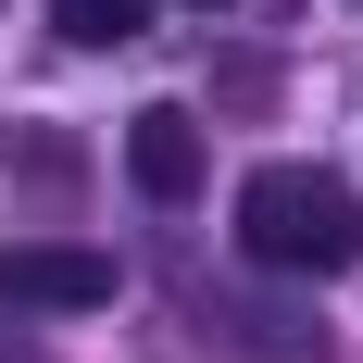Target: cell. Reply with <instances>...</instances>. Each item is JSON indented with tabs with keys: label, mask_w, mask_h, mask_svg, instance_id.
I'll return each mask as SVG.
<instances>
[{
	"label": "cell",
	"mask_w": 363,
	"mask_h": 363,
	"mask_svg": "<svg viewBox=\"0 0 363 363\" xmlns=\"http://www.w3.org/2000/svg\"><path fill=\"white\" fill-rule=\"evenodd\" d=\"M238 251L263 276H338V263H363V201L326 163H263L238 188Z\"/></svg>",
	"instance_id": "6da1fadb"
},
{
	"label": "cell",
	"mask_w": 363,
	"mask_h": 363,
	"mask_svg": "<svg viewBox=\"0 0 363 363\" xmlns=\"http://www.w3.org/2000/svg\"><path fill=\"white\" fill-rule=\"evenodd\" d=\"M50 26H63L75 50H125V38L150 26V0H50Z\"/></svg>",
	"instance_id": "277c9868"
},
{
	"label": "cell",
	"mask_w": 363,
	"mask_h": 363,
	"mask_svg": "<svg viewBox=\"0 0 363 363\" xmlns=\"http://www.w3.org/2000/svg\"><path fill=\"white\" fill-rule=\"evenodd\" d=\"M0 363H38V351H13V326H0Z\"/></svg>",
	"instance_id": "5b68a950"
},
{
	"label": "cell",
	"mask_w": 363,
	"mask_h": 363,
	"mask_svg": "<svg viewBox=\"0 0 363 363\" xmlns=\"http://www.w3.org/2000/svg\"><path fill=\"white\" fill-rule=\"evenodd\" d=\"M0 301L13 313H101L113 251H88V238H0Z\"/></svg>",
	"instance_id": "7a4b0ae2"
},
{
	"label": "cell",
	"mask_w": 363,
	"mask_h": 363,
	"mask_svg": "<svg viewBox=\"0 0 363 363\" xmlns=\"http://www.w3.org/2000/svg\"><path fill=\"white\" fill-rule=\"evenodd\" d=\"M125 176H138V201H188V188H201V113L150 101L138 125H125Z\"/></svg>",
	"instance_id": "3957f363"
}]
</instances>
